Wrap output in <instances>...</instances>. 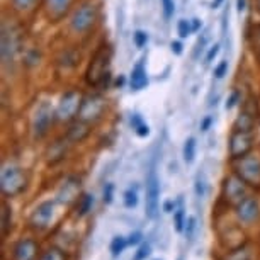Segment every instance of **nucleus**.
<instances>
[{
	"label": "nucleus",
	"instance_id": "obj_29",
	"mask_svg": "<svg viewBox=\"0 0 260 260\" xmlns=\"http://www.w3.org/2000/svg\"><path fill=\"white\" fill-rule=\"evenodd\" d=\"M39 260H68L67 255L60 248H50L39 257Z\"/></svg>",
	"mask_w": 260,
	"mask_h": 260
},
{
	"label": "nucleus",
	"instance_id": "obj_8",
	"mask_svg": "<svg viewBox=\"0 0 260 260\" xmlns=\"http://www.w3.org/2000/svg\"><path fill=\"white\" fill-rule=\"evenodd\" d=\"M247 187L248 185L245 184L237 174L230 175V177L223 180V199L226 201L228 204L237 206L238 203H242V201L247 198Z\"/></svg>",
	"mask_w": 260,
	"mask_h": 260
},
{
	"label": "nucleus",
	"instance_id": "obj_38",
	"mask_svg": "<svg viewBox=\"0 0 260 260\" xmlns=\"http://www.w3.org/2000/svg\"><path fill=\"white\" fill-rule=\"evenodd\" d=\"M141 242H143V233L141 232H133L127 237V243H129L131 247H136V245H140Z\"/></svg>",
	"mask_w": 260,
	"mask_h": 260
},
{
	"label": "nucleus",
	"instance_id": "obj_31",
	"mask_svg": "<svg viewBox=\"0 0 260 260\" xmlns=\"http://www.w3.org/2000/svg\"><path fill=\"white\" fill-rule=\"evenodd\" d=\"M206 194H208V182H206L204 174H198V179H196V196L204 198Z\"/></svg>",
	"mask_w": 260,
	"mask_h": 260
},
{
	"label": "nucleus",
	"instance_id": "obj_16",
	"mask_svg": "<svg viewBox=\"0 0 260 260\" xmlns=\"http://www.w3.org/2000/svg\"><path fill=\"white\" fill-rule=\"evenodd\" d=\"M89 135H90V124L82 119H77L67 131V138L70 143H80Z\"/></svg>",
	"mask_w": 260,
	"mask_h": 260
},
{
	"label": "nucleus",
	"instance_id": "obj_5",
	"mask_svg": "<svg viewBox=\"0 0 260 260\" xmlns=\"http://www.w3.org/2000/svg\"><path fill=\"white\" fill-rule=\"evenodd\" d=\"M99 19V11L94 4H83L72 16V29L75 32H87L94 27V24Z\"/></svg>",
	"mask_w": 260,
	"mask_h": 260
},
{
	"label": "nucleus",
	"instance_id": "obj_15",
	"mask_svg": "<svg viewBox=\"0 0 260 260\" xmlns=\"http://www.w3.org/2000/svg\"><path fill=\"white\" fill-rule=\"evenodd\" d=\"M17 46H19V43H17L16 32H14L12 29L9 31V29L4 26V29H2V58H4V61L12 60L17 51Z\"/></svg>",
	"mask_w": 260,
	"mask_h": 260
},
{
	"label": "nucleus",
	"instance_id": "obj_6",
	"mask_svg": "<svg viewBox=\"0 0 260 260\" xmlns=\"http://www.w3.org/2000/svg\"><path fill=\"white\" fill-rule=\"evenodd\" d=\"M55 116H56V112H53V109L48 104H41L38 107L36 112H34L32 124H31L34 140L45 138L48 135V131H50L53 121H55Z\"/></svg>",
	"mask_w": 260,
	"mask_h": 260
},
{
	"label": "nucleus",
	"instance_id": "obj_2",
	"mask_svg": "<svg viewBox=\"0 0 260 260\" xmlns=\"http://www.w3.org/2000/svg\"><path fill=\"white\" fill-rule=\"evenodd\" d=\"M29 175L26 169L17 165L4 167L2 177H0V189H2L4 198H16L27 189Z\"/></svg>",
	"mask_w": 260,
	"mask_h": 260
},
{
	"label": "nucleus",
	"instance_id": "obj_48",
	"mask_svg": "<svg viewBox=\"0 0 260 260\" xmlns=\"http://www.w3.org/2000/svg\"><path fill=\"white\" fill-rule=\"evenodd\" d=\"M177 260H184V258H177Z\"/></svg>",
	"mask_w": 260,
	"mask_h": 260
},
{
	"label": "nucleus",
	"instance_id": "obj_37",
	"mask_svg": "<svg viewBox=\"0 0 260 260\" xmlns=\"http://www.w3.org/2000/svg\"><path fill=\"white\" fill-rule=\"evenodd\" d=\"M161 6H164V14H165V19H170L174 16V0H161Z\"/></svg>",
	"mask_w": 260,
	"mask_h": 260
},
{
	"label": "nucleus",
	"instance_id": "obj_49",
	"mask_svg": "<svg viewBox=\"0 0 260 260\" xmlns=\"http://www.w3.org/2000/svg\"><path fill=\"white\" fill-rule=\"evenodd\" d=\"M155 260H160V258H155Z\"/></svg>",
	"mask_w": 260,
	"mask_h": 260
},
{
	"label": "nucleus",
	"instance_id": "obj_39",
	"mask_svg": "<svg viewBox=\"0 0 260 260\" xmlns=\"http://www.w3.org/2000/svg\"><path fill=\"white\" fill-rule=\"evenodd\" d=\"M228 72V61H221L218 67L214 68V77L216 78H223Z\"/></svg>",
	"mask_w": 260,
	"mask_h": 260
},
{
	"label": "nucleus",
	"instance_id": "obj_40",
	"mask_svg": "<svg viewBox=\"0 0 260 260\" xmlns=\"http://www.w3.org/2000/svg\"><path fill=\"white\" fill-rule=\"evenodd\" d=\"M219 53V45H214L213 48L209 50V53H208V56H206V63H211L216 58V55Z\"/></svg>",
	"mask_w": 260,
	"mask_h": 260
},
{
	"label": "nucleus",
	"instance_id": "obj_11",
	"mask_svg": "<svg viewBox=\"0 0 260 260\" xmlns=\"http://www.w3.org/2000/svg\"><path fill=\"white\" fill-rule=\"evenodd\" d=\"M53 214H55V203H53V201H45V203L39 204L38 208L32 211V214L29 216V224H31V228L38 230V232L46 230L50 226Z\"/></svg>",
	"mask_w": 260,
	"mask_h": 260
},
{
	"label": "nucleus",
	"instance_id": "obj_12",
	"mask_svg": "<svg viewBox=\"0 0 260 260\" xmlns=\"http://www.w3.org/2000/svg\"><path fill=\"white\" fill-rule=\"evenodd\" d=\"M235 208H237V218L243 224H253L255 221L260 219L258 201L252 198V196H247V198H245L242 203H238Z\"/></svg>",
	"mask_w": 260,
	"mask_h": 260
},
{
	"label": "nucleus",
	"instance_id": "obj_33",
	"mask_svg": "<svg viewBox=\"0 0 260 260\" xmlns=\"http://www.w3.org/2000/svg\"><path fill=\"white\" fill-rule=\"evenodd\" d=\"M192 21H185V19H182V21H179V26H177V31H179V36L180 38H187L192 31V24H190Z\"/></svg>",
	"mask_w": 260,
	"mask_h": 260
},
{
	"label": "nucleus",
	"instance_id": "obj_3",
	"mask_svg": "<svg viewBox=\"0 0 260 260\" xmlns=\"http://www.w3.org/2000/svg\"><path fill=\"white\" fill-rule=\"evenodd\" d=\"M233 174H237L248 187L260 189V156L248 153L233 160Z\"/></svg>",
	"mask_w": 260,
	"mask_h": 260
},
{
	"label": "nucleus",
	"instance_id": "obj_13",
	"mask_svg": "<svg viewBox=\"0 0 260 260\" xmlns=\"http://www.w3.org/2000/svg\"><path fill=\"white\" fill-rule=\"evenodd\" d=\"M39 245L32 238H21L12 248V260H36Z\"/></svg>",
	"mask_w": 260,
	"mask_h": 260
},
{
	"label": "nucleus",
	"instance_id": "obj_14",
	"mask_svg": "<svg viewBox=\"0 0 260 260\" xmlns=\"http://www.w3.org/2000/svg\"><path fill=\"white\" fill-rule=\"evenodd\" d=\"M73 0H45V9L46 16L50 21L58 22L67 16V12L70 11Z\"/></svg>",
	"mask_w": 260,
	"mask_h": 260
},
{
	"label": "nucleus",
	"instance_id": "obj_46",
	"mask_svg": "<svg viewBox=\"0 0 260 260\" xmlns=\"http://www.w3.org/2000/svg\"><path fill=\"white\" fill-rule=\"evenodd\" d=\"M199 27H201V21H199V19H192V31H198Z\"/></svg>",
	"mask_w": 260,
	"mask_h": 260
},
{
	"label": "nucleus",
	"instance_id": "obj_47",
	"mask_svg": "<svg viewBox=\"0 0 260 260\" xmlns=\"http://www.w3.org/2000/svg\"><path fill=\"white\" fill-rule=\"evenodd\" d=\"M221 2H223V0H213V7H218Z\"/></svg>",
	"mask_w": 260,
	"mask_h": 260
},
{
	"label": "nucleus",
	"instance_id": "obj_44",
	"mask_svg": "<svg viewBox=\"0 0 260 260\" xmlns=\"http://www.w3.org/2000/svg\"><path fill=\"white\" fill-rule=\"evenodd\" d=\"M170 48H172V51H174L175 55H180V53H182V45H180L179 41H172Z\"/></svg>",
	"mask_w": 260,
	"mask_h": 260
},
{
	"label": "nucleus",
	"instance_id": "obj_17",
	"mask_svg": "<svg viewBox=\"0 0 260 260\" xmlns=\"http://www.w3.org/2000/svg\"><path fill=\"white\" fill-rule=\"evenodd\" d=\"M250 104H247L243 107V111L240 112V116L237 117L233 124V129H238V131H253L255 127V121H257V111L252 112L250 111Z\"/></svg>",
	"mask_w": 260,
	"mask_h": 260
},
{
	"label": "nucleus",
	"instance_id": "obj_36",
	"mask_svg": "<svg viewBox=\"0 0 260 260\" xmlns=\"http://www.w3.org/2000/svg\"><path fill=\"white\" fill-rule=\"evenodd\" d=\"M133 39H135L136 48H143L146 45V41H148V34H146L145 31H136L133 34Z\"/></svg>",
	"mask_w": 260,
	"mask_h": 260
},
{
	"label": "nucleus",
	"instance_id": "obj_4",
	"mask_svg": "<svg viewBox=\"0 0 260 260\" xmlns=\"http://www.w3.org/2000/svg\"><path fill=\"white\" fill-rule=\"evenodd\" d=\"M146 216L150 219H156L160 214V179L156 172L151 169L146 177V199H145Z\"/></svg>",
	"mask_w": 260,
	"mask_h": 260
},
{
	"label": "nucleus",
	"instance_id": "obj_35",
	"mask_svg": "<svg viewBox=\"0 0 260 260\" xmlns=\"http://www.w3.org/2000/svg\"><path fill=\"white\" fill-rule=\"evenodd\" d=\"M112 199H114V184H106L104 187V194H102V201H104V204H111Z\"/></svg>",
	"mask_w": 260,
	"mask_h": 260
},
{
	"label": "nucleus",
	"instance_id": "obj_42",
	"mask_svg": "<svg viewBox=\"0 0 260 260\" xmlns=\"http://www.w3.org/2000/svg\"><path fill=\"white\" fill-rule=\"evenodd\" d=\"M238 92H233V94H232V97H230V99H228V102H226V109H232V107L235 106V104H237V101H238Z\"/></svg>",
	"mask_w": 260,
	"mask_h": 260
},
{
	"label": "nucleus",
	"instance_id": "obj_10",
	"mask_svg": "<svg viewBox=\"0 0 260 260\" xmlns=\"http://www.w3.org/2000/svg\"><path fill=\"white\" fill-rule=\"evenodd\" d=\"M106 111V102L104 99H101L99 95H92V97H85L82 102V107L78 111V119L85 121V122H95L99 121L102 114Z\"/></svg>",
	"mask_w": 260,
	"mask_h": 260
},
{
	"label": "nucleus",
	"instance_id": "obj_21",
	"mask_svg": "<svg viewBox=\"0 0 260 260\" xmlns=\"http://www.w3.org/2000/svg\"><path fill=\"white\" fill-rule=\"evenodd\" d=\"M92 206H94V196L90 194H83L82 198L77 199V216L78 218H83L90 213Z\"/></svg>",
	"mask_w": 260,
	"mask_h": 260
},
{
	"label": "nucleus",
	"instance_id": "obj_26",
	"mask_svg": "<svg viewBox=\"0 0 260 260\" xmlns=\"http://www.w3.org/2000/svg\"><path fill=\"white\" fill-rule=\"evenodd\" d=\"M182 156H184V161L185 164H192L196 160V138H187L184 143V150H182Z\"/></svg>",
	"mask_w": 260,
	"mask_h": 260
},
{
	"label": "nucleus",
	"instance_id": "obj_20",
	"mask_svg": "<svg viewBox=\"0 0 260 260\" xmlns=\"http://www.w3.org/2000/svg\"><path fill=\"white\" fill-rule=\"evenodd\" d=\"M78 187H80V182H73V180H70V182H67L65 185L61 187L60 190V194H58V201L60 203H72V201H75L78 199L77 196H78Z\"/></svg>",
	"mask_w": 260,
	"mask_h": 260
},
{
	"label": "nucleus",
	"instance_id": "obj_28",
	"mask_svg": "<svg viewBox=\"0 0 260 260\" xmlns=\"http://www.w3.org/2000/svg\"><path fill=\"white\" fill-rule=\"evenodd\" d=\"M122 199H124V206L127 209H133L138 206V192H136V189H127L124 194H122Z\"/></svg>",
	"mask_w": 260,
	"mask_h": 260
},
{
	"label": "nucleus",
	"instance_id": "obj_23",
	"mask_svg": "<svg viewBox=\"0 0 260 260\" xmlns=\"http://www.w3.org/2000/svg\"><path fill=\"white\" fill-rule=\"evenodd\" d=\"M38 2H39V0H12V7H14V11H16V12L27 16V14L34 12Z\"/></svg>",
	"mask_w": 260,
	"mask_h": 260
},
{
	"label": "nucleus",
	"instance_id": "obj_1",
	"mask_svg": "<svg viewBox=\"0 0 260 260\" xmlns=\"http://www.w3.org/2000/svg\"><path fill=\"white\" fill-rule=\"evenodd\" d=\"M112 50L109 45H101L95 55L92 56L90 65L87 68V83L99 87L109 80V67H111Z\"/></svg>",
	"mask_w": 260,
	"mask_h": 260
},
{
	"label": "nucleus",
	"instance_id": "obj_41",
	"mask_svg": "<svg viewBox=\"0 0 260 260\" xmlns=\"http://www.w3.org/2000/svg\"><path fill=\"white\" fill-rule=\"evenodd\" d=\"M211 124H213V117L206 116L204 119H203V122H201V131H208L209 127H211Z\"/></svg>",
	"mask_w": 260,
	"mask_h": 260
},
{
	"label": "nucleus",
	"instance_id": "obj_27",
	"mask_svg": "<svg viewBox=\"0 0 260 260\" xmlns=\"http://www.w3.org/2000/svg\"><path fill=\"white\" fill-rule=\"evenodd\" d=\"M185 221H187V216H185V209L180 206L174 211V226H175V232L177 233H184V228H185Z\"/></svg>",
	"mask_w": 260,
	"mask_h": 260
},
{
	"label": "nucleus",
	"instance_id": "obj_7",
	"mask_svg": "<svg viewBox=\"0 0 260 260\" xmlns=\"http://www.w3.org/2000/svg\"><path fill=\"white\" fill-rule=\"evenodd\" d=\"M253 133L252 131H238L233 129L232 136H230V156L232 160L242 158V156L248 155L253 150Z\"/></svg>",
	"mask_w": 260,
	"mask_h": 260
},
{
	"label": "nucleus",
	"instance_id": "obj_24",
	"mask_svg": "<svg viewBox=\"0 0 260 260\" xmlns=\"http://www.w3.org/2000/svg\"><path fill=\"white\" fill-rule=\"evenodd\" d=\"M127 245H129L127 243V238H124L122 235H116V237L111 240V245H109L112 257H119V255L126 250Z\"/></svg>",
	"mask_w": 260,
	"mask_h": 260
},
{
	"label": "nucleus",
	"instance_id": "obj_25",
	"mask_svg": "<svg viewBox=\"0 0 260 260\" xmlns=\"http://www.w3.org/2000/svg\"><path fill=\"white\" fill-rule=\"evenodd\" d=\"M131 126H133V129L136 131V135L140 138H146L150 135V127L148 124H145L140 114H133V117H131Z\"/></svg>",
	"mask_w": 260,
	"mask_h": 260
},
{
	"label": "nucleus",
	"instance_id": "obj_19",
	"mask_svg": "<svg viewBox=\"0 0 260 260\" xmlns=\"http://www.w3.org/2000/svg\"><path fill=\"white\" fill-rule=\"evenodd\" d=\"M129 85L133 90H141L148 85V77H146L143 63H138V65L133 68V72H131V78H129Z\"/></svg>",
	"mask_w": 260,
	"mask_h": 260
},
{
	"label": "nucleus",
	"instance_id": "obj_9",
	"mask_svg": "<svg viewBox=\"0 0 260 260\" xmlns=\"http://www.w3.org/2000/svg\"><path fill=\"white\" fill-rule=\"evenodd\" d=\"M82 95L78 92H67L65 95L61 97L60 104H58L56 109V117L60 121H70L73 117L78 116V111L82 107Z\"/></svg>",
	"mask_w": 260,
	"mask_h": 260
},
{
	"label": "nucleus",
	"instance_id": "obj_43",
	"mask_svg": "<svg viewBox=\"0 0 260 260\" xmlns=\"http://www.w3.org/2000/svg\"><path fill=\"white\" fill-rule=\"evenodd\" d=\"M164 211H165V213H174V211H175V203H174V201H165V203H164Z\"/></svg>",
	"mask_w": 260,
	"mask_h": 260
},
{
	"label": "nucleus",
	"instance_id": "obj_45",
	"mask_svg": "<svg viewBox=\"0 0 260 260\" xmlns=\"http://www.w3.org/2000/svg\"><path fill=\"white\" fill-rule=\"evenodd\" d=\"M245 7H247V0H238V11H245Z\"/></svg>",
	"mask_w": 260,
	"mask_h": 260
},
{
	"label": "nucleus",
	"instance_id": "obj_18",
	"mask_svg": "<svg viewBox=\"0 0 260 260\" xmlns=\"http://www.w3.org/2000/svg\"><path fill=\"white\" fill-rule=\"evenodd\" d=\"M67 141H68V138L63 141V140H58V141H55L50 148H48V151H46V161L48 164H51V165H55V164H58V161H61L63 158H65V155H67Z\"/></svg>",
	"mask_w": 260,
	"mask_h": 260
},
{
	"label": "nucleus",
	"instance_id": "obj_34",
	"mask_svg": "<svg viewBox=\"0 0 260 260\" xmlns=\"http://www.w3.org/2000/svg\"><path fill=\"white\" fill-rule=\"evenodd\" d=\"M250 39H252V48H253V51L257 53V55H260V26H255V27H253L252 36H250Z\"/></svg>",
	"mask_w": 260,
	"mask_h": 260
},
{
	"label": "nucleus",
	"instance_id": "obj_30",
	"mask_svg": "<svg viewBox=\"0 0 260 260\" xmlns=\"http://www.w3.org/2000/svg\"><path fill=\"white\" fill-rule=\"evenodd\" d=\"M196 228H198V219H196V216H187V221H185V228H184V235H185V238H187L189 242L194 238Z\"/></svg>",
	"mask_w": 260,
	"mask_h": 260
},
{
	"label": "nucleus",
	"instance_id": "obj_22",
	"mask_svg": "<svg viewBox=\"0 0 260 260\" xmlns=\"http://www.w3.org/2000/svg\"><path fill=\"white\" fill-rule=\"evenodd\" d=\"M12 230V209L6 201L2 203V237L6 238Z\"/></svg>",
	"mask_w": 260,
	"mask_h": 260
},
{
	"label": "nucleus",
	"instance_id": "obj_32",
	"mask_svg": "<svg viewBox=\"0 0 260 260\" xmlns=\"http://www.w3.org/2000/svg\"><path fill=\"white\" fill-rule=\"evenodd\" d=\"M151 255V245L150 243H141L138 250H136L133 260H146Z\"/></svg>",
	"mask_w": 260,
	"mask_h": 260
}]
</instances>
